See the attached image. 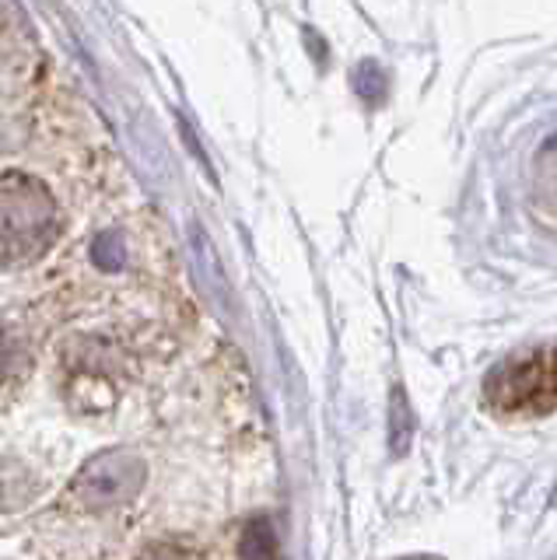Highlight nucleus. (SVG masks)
Segmentation results:
<instances>
[{
  "mask_svg": "<svg viewBox=\"0 0 557 560\" xmlns=\"http://www.w3.org/2000/svg\"><path fill=\"white\" fill-rule=\"evenodd\" d=\"M144 483V463L137 459L134 452L116 448L92 459L89 466L81 469V477L74 480L71 494L81 508H113L119 501H130L137 490Z\"/></svg>",
  "mask_w": 557,
  "mask_h": 560,
  "instance_id": "3",
  "label": "nucleus"
},
{
  "mask_svg": "<svg viewBox=\"0 0 557 560\" xmlns=\"http://www.w3.org/2000/svg\"><path fill=\"white\" fill-rule=\"evenodd\" d=\"M148 560H189V557H183V553H176V550H154Z\"/></svg>",
  "mask_w": 557,
  "mask_h": 560,
  "instance_id": "6",
  "label": "nucleus"
},
{
  "mask_svg": "<svg viewBox=\"0 0 557 560\" xmlns=\"http://www.w3.org/2000/svg\"><path fill=\"white\" fill-rule=\"evenodd\" d=\"M487 407L504 417H544L557 407V343H539L501 361L484 382Z\"/></svg>",
  "mask_w": 557,
  "mask_h": 560,
  "instance_id": "1",
  "label": "nucleus"
},
{
  "mask_svg": "<svg viewBox=\"0 0 557 560\" xmlns=\"http://www.w3.org/2000/svg\"><path fill=\"white\" fill-rule=\"evenodd\" d=\"M274 557H277V539L270 522L264 518L250 522L246 536H242V560H274Z\"/></svg>",
  "mask_w": 557,
  "mask_h": 560,
  "instance_id": "5",
  "label": "nucleus"
},
{
  "mask_svg": "<svg viewBox=\"0 0 557 560\" xmlns=\"http://www.w3.org/2000/svg\"><path fill=\"white\" fill-rule=\"evenodd\" d=\"M57 238V203L32 175L8 172L4 179V259L8 267L39 259Z\"/></svg>",
  "mask_w": 557,
  "mask_h": 560,
  "instance_id": "2",
  "label": "nucleus"
},
{
  "mask_svg": "<svg viewBox=\"0 0 557 560\" xmlns=\"http://www.w3.org/2000/svg\"><path fill=\"white\" fill-rule=\"evenodd\" d=\"M530 203H533V210L539 218L557 228V133L533 154Z\"/></svg>",
  "mask_w": 557,
  "mask_h": 560,
  "instance_id": "4",
  "label": "nucleus"
}]
</instances>
